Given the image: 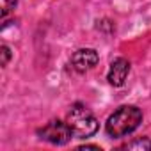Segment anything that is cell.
I'll return each instance as SVG.
<instances>
[{
	"mask_svg": "<svg viewBox=\"0 0 151 151\" xmlns=\"http://www.w3.org/2000/svg\"><path fill=\"white\" fill-rule=\"evenodd\" d=\"M144 119V114L139 107L135 105H121L116 109L107 123H105V132L110 139H123L130 133H133Z\"/></svg>",
	"mask_w": 151,
	"mask_h": 151,
	"instance_id": "1",
	"label": "cell"
},
{
	"mask_svg": "<svg viewBox=\"0 0 151 151\" xmlns=\"http://www.w3.org/2000/svg\"><path fill=\"white\" fill-rule=\"evenodd\" d=\"M66 123L69 124L77 139H89L100 130V121L84 103H73L69 107L66 114Z\"/></svg>",
	"mask_w": 151,
	"mask_h": 151,
	"instance_id": "2",
	"label": "cell"
},
{
	"mask_svg": "<svg viewBox=\"0 0 151 151\" xmlns=\"http://www.w3.org/2000/svg\"><path fill=\"white\" fill-rule=\"evenodd\" d=\"M37 137L52 146H66L75 135L66 121L60 119H52L48 121L43 128L37 130Z\"/></svg>",
	"mask_w": 151,
	"mask_h": 151,
	"instance_id": "3",
	"label": "cell"
},
{
	"mask_svg": "<svg viewBox=\"0 0 151 151\" xmlns=\"http://www.w3.org/2000/svg\"><path fill=\"white\" fill-rule=\"evenodd\" d=\"M100 62V53L94 48H78L71 55V66L77 73H87Z\"/></svg>",
	"mask_w": 151,
	"mask_h": 151,
	"instance_id": "4",
	"label": "cell"
},
{
	"mask_svg": "<svg viewBox=\"0 0 151 151\" xmlns=\"http://www.w3.org/2000/svg\"><path fill=\"white\" fill-rule=\"evenodd\" d=\"M132 69V62L124 57H117L110 62V68L107 71V80L112 87H123L126 84V78Z\"/></svg>",
	"mask_w": 151,
	"mask_h": 151,
	"instance_id": "5",
	"label": "cell"
},
{
	"mask_svg": "<svg viewBox=\"0 0 151 151\" xmlns=\"http://www.w3.org/2000/svg\"><path fill=\"white\" fill-rule=\"evenodd\" d=\"M121 149H139V151H151V139L149 137H139L132 142H126L121 146Z\"/></svg>",
	"mask_w": 151,
	"mask_h": 151,
	"instance_id": "6",
	"label": "cell"
},
{
	"mask_svg": "<svg viewBox=\"0 0 151 151\" xmlns=\"http://www.w3.org/2000/svg\"><path fill=\"white\" fill-rule=\"evenodd\" d=\"M18 6V0H0V18L2 22H6V18L16 9Z\"/></svg>",
	"mask_w": 151,
	"mask_h": 151,
	"instance_id": "7",
	"label": "cell"
},
{
	"mask_svg": "<svg viewBox=\"0 0 151 151\" xmlns=\"http://www.w3.org/2000/svg\"><path fill=\"white\" fill-rule=\"evenodd\" d=\"M0 55H2V68H6L7 64H9V60H11V57H13V53H11V48L7 46V45H2L0 46Z\"/></svg>",
	"mask_w": 151,
	"mask_h": 151,
	"instance_id": "8",
	"label": "cell"
},
{
	"mask_svg": "<svg viewBox=\"0 0 151 151\" xmlns=\"http://www.w3.org/2000/svg\"><path fill=\"white\" fill-rule=\"evenodd\" d=\"M78 149H98V151H101V147L96 146V144H84V146H80Z\"/></svg>",
	"mask_w": 151,
	"mask_h": 151,
	"instance_id": "9",
	"label": "cell"
}]
</instances>
